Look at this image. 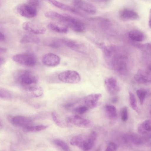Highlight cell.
Wrapping results in <instances>:
<instances>
[{"label":"cell","instance_id":"1","mask_svg":"<svg viewBox=\"0 0 151 151\" xmlns=\"http://www.w3.org/2000/svg\"><path fill=\"white\" fill-rule=\"evenodd\" d=\"M97 134L94 131L88 134H79L73 137L70 140V144L83 151H88L93 147L96 139Z\"/></svg>","mask_w":151,"mask_h":151},{"label":"cell","instance_id":"2","mask_svg":"<svg viewBox=\"0 0 151 151\" xmlns=\"http://www.w3.org/2000/svg\"><path fill=\"white\" fill-rule=\"evenodd\" d=\"M57 20L76 32L82 33L86 30V26L83 22L68 14H59Z\"/></svg>","mask_w":151,"mask_h":151},{"label":"cell","instance_id":"3","mask_svg":"<svg viewBox=\"0 0 151 151\" xmlns=\"http://www.w3.org/2000/svg\"><path fill=\"white\" fill-rule=\"evenodd\" d=\"M17 81L26 90L28 88L36 85L38 80L36 75L27 70L21 71L16 74Z\"/></svg>","mask_w":151,"mask_h":151},{"label":"cell","instance_id":"4","mask_svg":"<svg viewBox=\"0 0 151 151\" xmlns=\"http://www.w3.org/2000/svg\"><path fill=\"white\" fill-rule=\"evenodd\" d=\"M13 60L19 64L29 67L35 66L37 63L35 55L31 53H24L16 54L12 57Z\"/></svg>","mask_w":151,"mask_h":151},{"label":"cell","instance_id":"5","mask_svg":"<svg viewBox=\"0 0 151 151\" xmlns=\"http://www.w3.org/2000/svg\"><path fill=\"white\" fill-rule=\"evenodd\" d=\"M58 78L63 82L70 84L77 83L81 79V76L77 72L70 70L60 73L58 75Z\"/></svg>","mask_w":151,"mask_h":151},{"label":"cell","instance_id":"6","mask_svg":"<svg viewBox=\"0 0 151 151\" xmlns=\"http://www.w3.org/2000/svg\"><path fill=\"white\" fill-rule=\"evenodd\" d=\"M65 121L67 123L83 128H91L93 124L91 121L83 118L78 115H73L67 117Z\"/></svg>","mask_w":151,"mask_h":151},{"label":"cell","instance_id":"7","mask_svg":"<svg viewBox=\"0 0 151 151\" xmlns=\"http://www.w3.org/2000/svg\"><path fill=\"white\" fill-rule=\"evenodd\" d=\"M17 12L21 16L27 18H32L37 15L36 6L29 3L19 5L17 7Z\"/></svg>","mask_w":151,"mask_h":151},{"label":"cell","instance_id":"8","mask_svg":"<svg viewBox=\"0 0 151 151\" xmlns=\"http://www.w3.org/2000/svg\"><path fill=\"white\" fill-rule=\"evenodd\" d=\"M23 29L32 34L41 35L45 33V28L40 24L34 21H27L22 25Z\"/></svg>","mask_w":151,"mask_h":151},{"label":"cell","instance_id":"9","mask_svg":"<svg viewBox=\"0 0 151 151\" xmlns=\"http://www.w3.org/2000/svg\"><path fill=\"white\" fill-rule=\"evenodd\" d=\"M73 4L76 9L88 14H94L96 12L95 6L83 0H74Z\"/></svg>","mask_w":151,"mask_h":151},{"label":"cell","instance_id":"10","mask_svg":"<svg viewBox=\"0 0 151 151\" xmlns=\"http://www.w3.org/2000/svg\"><path fill=\"white\" fill-rule=\"evenodd\" d=\"M104 86L107 92L109 94L114 95L120 91L117 80L113 77L106 78L104 81Z\"/></svg>","mask_w":151,"mask_h":151},{"label":"cell","instance_id":"11","mask_svg":"<svg viewBox=\"0 0 151 151\" xmlns=\"http://www.w3.org/2000/svg\"><path fill=\"white\" fill-rule=\"evenodd\" d=\"M119 18L124 21L137 20L139 19V14L135 11L128 8L121 9L119 13Z\"/></svg>","mask_w":151,"mask_h":151},{"label":"cell","instance_id":"12","mask_svg":"<svg viewBox=\"0 0 151 151\" xmlns=\"http://www.w3.org/2000/svg\"><path fill=\"white\" fill-rule=\"evenodd\" d=\"M10 122L14 125L22 127L32 125L33 122L29 118L23 116H16L9 118Z\"/></svg>","mask_w":151,"mask_h":151},{"label":"cell","instance_id":"13","mask_svg":"<svg viewBox=\"0 0 151 151\" xmlns=\"http://www.w3.org/2000/svg\"><path fill=\"white\" fill-rule=\"evenodd\" d=\"M101 96V94L99 93H91L86 96L84 99L86 106L89 109L95 108L98 106Z\"/></svg>","mask_w":151,"mask_h":151},{"label":"cell","instance_id":"14","mask_svg":"<svg viewBox=\"0 0 151 151\" xmlns=\"http://www.w3.org/2000/svg\"><path fill=\"white\" fill-rule=\"evenodd\" d=\"M42 61L45 65L49 67H55L59 65L60 58L57 55L48 53L45 55L42 58Z\"/></svg>","mask_w":151,"mask_h":151},{"label":"cell","instance_id":"15","mask_svg":"<svg viewBox=\"0 0 151 151\" xmlns=\"http://www.w3.org/2000/svg\"><path fill=\"white\" fill-rule=\"evenodd\" d=\"M135 80L139 83L146 84L150 82V69L139 70L134 76Z\"/></svg>","mask_w":151,"mask_h":151},{"label":"cell","instance_id":"16","mask_svg":"<svg viewBox=\"0 0 151 151\" xmlns=\"http://www.w3.org/2000/svg\"><path fill=\"white\" fill-rule=\"evenodd\" d=\"M138 132L144 137L150 138L151 131V120L148 119L145 120L140 123L138 127Z\"/></svg>","mask_w":151,"mask_h":151},{"label":"cell","instance_id":"17","mask_svg":"<svg viewBox=\"0 0 151 151\" xmlns=\"http://www.w3.org/2000/svg\"><path fill=\"white\" fill-rule=\"evenodd\" d=\"M124 141L127 143L134 145H139L142 144L144 139H146L144 137H141L139 136L132 133L127 134L123 137Z\"/></svg>","mask_w":151,"mask_h":151},{"label":"cell","instance_id":"18","mask_svg":"<svg viewBox=\"0 0 151 151\" xmlns=\"http://www.w3.org/2000/svg\"><path fill=\"white\" fill-rule=\"evenodd\" d=\"M47 27L50 30L60 33H66L68 30V28L60 22L58 23L51 22L48 24Z\"/></svg>","mask_w":151,"mask_h":151},{"label":"cell","instance_id":"19","mask_svg":"<svg viewBox=\"0 0 151 151\" xmlns=\"http://www.w3.org/2000/svg\"><path fill=\"white\" fill-rule=\"evenodd\" d=\"M45 0L60 9L73 13L79 14V13L76 10V9L66 4L56 0Z\"/></svg>","mask_w":151,"mask_h":151},{"label":"cell","instance_id":"20","mask_svg":"<svg viewBox=\"0 0 151 151\" xmlns=\"http://www.w3.org/2000/svg\"><path fill=\"white\" fill-rule=\"evenodd\" d=\"M28 93V95L34 98H38L42 96L43 91L42 88L37 85L31 86L25 90Z\"/></svg>","mask_w":151,"mask_h":151},{"label":"cell","instance_id":"21","mask_svg":"<svg viewBox=\"0 0 151 151\" xmlns=\"http://www.w3.org/2000/svg\"><path fill=\"white\" fill-rule=\"evenodd\" d=\"M128 37L131 40L136 42H141L145 39L144 34L138 30H132L128 33Z\"/></svg>","mask_w":151,"mask_h":151},{"label":"cell","instance_id":"22","mask_svg":"<svg viewBox=\"0 0 151 151\" xmlns=\"http://www.w3.org/2000/svg\"><path fill=\"white\" fill-rule=\"evenodd\" d=\"M40 39L38 37L31 34L24 35L20 39L19 42L22 44L27 43H38L40 42Z\"/></svg>","mask_w":151,"mask_h":151},{"label":"cell","instance_id":"23","mask_svg":"<svg viewBox=\"0 0 151 151\" xmlns=\"http://www.w3.org/2000/svg\"><path fill=\"white\" fill-rule=\"evenodd\" d=\"M105 110L108 117L111 120L116 119L117 114L116 107L111 105H107L105 106Z\"/></svg>","mask_w":151,"mask_h":151},{"label":"cell","instance_id":"24","mask_svg":"<svg viewBox=\"0 0 151 151\" xmlns=\"http://www.w3.org/2000/svg\"><path fill=\"white\" fill-rule=\"evenodd\" d=\"M64 45L73 50L78 52L81 51V46L78 42L72 40L64 39Z\"/></svg>","mask_w":151,"mask_h":151},{"label":"cell","instance_id":"25","mask_svg":"<svg viewBox=\"0 0 151 151\" xmlns=\"http://www.w3.org/2000/svg\"><path fill=\"white\" fill-rule=\"evenodd\" d=\"M48 126L45 125H38L35 126L30 125L23 128L24 131L26 132H40L48 128Z\"/></svg>","mask_w":151,"mask_h":151},{"label":"cell","instance_id":"26","mask_svg":"<svg viewBox=\"0 0 151 151\" xmlns=\"http://www.w3.org/2000/svg\"><path fill=\"white\" fill-rule=\"evenodd\" d=\"M47 46L53 48H59L64 44V39L53 38L47 41L46 44Z\"/></svg>","mask_w":151,"mask_h":151},{"label":"cell","instance_id":"27","mask_svg":"<svg viewBox=\"0 0 151 151\" xmlns=\"http://www.w3.org/2000/svg\"><path fill=\"white\" fill-rule=\"evenodd\" d=\"M52 142L54 145L63 150H70L69 147L67 143L61 139H54L53 140Z\"/></svg>","mask_w":151,"mask_h":151},{"label":"cell","instance_id":"28","mask_svg":"<svg viewBox=\"0 0 151 151\" xmlns=\"http://www.w3.org/2000/svg\"><path fill=\"white\" fill-rule=\"evenodd\" d=\"M51 115L53 121L58 126L61 127H70L69 124H65L64 122H62L55 111L52 112Z\"/></svg>","mask_w":151,"mask_h":151},{"label":"cell","instance_id":"29","mask_svg":"<svg viewBox=\"0 0 151 151\" xmlns=\"http://www.w3.org/2000/svg\"><path fill=\"white\" fill-rule=\"evenodd\" d=\"M129 101L131 107L137 112H139V109L137 106V101L134 94L131 92H129Z\"/></svg>","mask_w":151,"mask_h":151},{"label":"cell","instance_id":"30","mask_svg":"<svg viewBox=\"0 0 151 151\" xmlns=\"http://www.w3.org/2000/svg\"><path fill=\"white\" fill-rule=\"evenodd\" d=\"M147 93L146 91L144 89H139L137 90L136 94L141 104H143Z\"/></svg>","mask_w":151,"mask_h":151},{"label":"cell","instance_id":"31","mask_svg":"<svg viewBox=\"0 0 151 151\" xmlns=\"http://www.w3.org/2000/svg\"><path fill=\"white\" fill-rule=\"evenodd\" d=\"M12 96V94L9 90L0 87V97L4 99H10Z\"/></svg>","mask_w":151,"mask_h":151},{"label":"cell","instance_id":"32","mask_svg":"<svg viewBox=\"0 0 151 151\" xmlns=\"http://www.w3.org/2000/svg\"><path fill=\"white\" fill-rule=\"evenodd\" d=\"M120 115L122 120L123 122L127 121L128 119V112L127 108L126 106H124L121 109Z\"/></svg>","mask_w":151,"mask_h":151},{"label":"cell","instance_id":"33","mask_svg":"<svg viewBox=\"0 0 151 151\" xmlns=\"http://www.w3.org/2000/svg\"><path fill=\"white\" fill-rule=\"evenodd\" d=\"M89 109L86 106H79L74 110V111L79 114H83L86 112Z\"/></svg>","mask_w":151,"mask_h":151},{"label":"cell","instance_id":"34","mask_svg":"<svg viewBox=\"0 0 151 151\" xmlns=\"http://www.w3.org/2000/svg\"><path fill=\"white\" fill-rule=\"evenodd\" d=\"M117 149V146L114 142H111L109 143L106 147L105 151H116Z\"/></svg>","mask_w":151,"mask_h":151},{"label":"cell","instance_id":"35","mask_svg":"<svg viewBox=\"0 0 151 151\" xmlns=\"http://www.w3.org/2000/svg\"><path fill=\"white\" fill-rule=\"evenodd\" d=\"M138 46L142 50L145 51H148V50H150V43H148L142 45H141Z\"/></svg>","mask_w":151,"mask_h":151},{"label":"cell","instance_id":"36","mask_svg":"<svg viewBox=\"0 0 151 151\" xmlns=\"http://www.w3.org/2000/svg\"><path fill=\"white\" fill-rule=\"evenodd\" d=\"M39 0H29V3L36 6L38 5Z\"/></svg>","mask_w":151,"mask_h":151},{"label":"cell","instance_id":"37","mask_svg":"<svg viewBox=\"0 0 151 151\" xmlns=\"http://www.w3.org/2000/svg\"><path fill=\"white\" fill-rule=\"evenodd\" d=\"M73 104L71 103H69L65 104L64 106L66 109H69L72 107L73 106Z\"/></svg>","mask_w":151,"mask_h":151},{"label":"cell","instance_id":"38","mask_svg":"<svg viewBox=\"0 0 151 151\" xmlns=\"http://www.w3.org/2000/svg\"><path fill=\"white\" fill-rule=\"evenodd\" d=\"M7 51L6 48L0 47V54L5 53Z\"/></svg>","mask_w":151,"mask_h":151},{"label":"cell","instance_id":"39","mask_svg":"<svg viewBox=\"0 0 151 151\" xmlns=\"http://www.w3.org/2000/svg\"><path fill=\"white\" fill-rule=\"evenodd\" d=\"M4 58L3 57L0 56V67L4 63Z\"/></svg>","mask_w":151,"mask_h":151},{"label":"cell","instance_id":"40","mask_svg":"<svg viewBox=\"0 0 151 151\" xmlns=\"http://www.w3.org/2000/svg\"><path fill=\"white\" fill-rule=\"evenodd\" d=\"M93 1L99 3H104L107 2L108 0H91Z\"/></svg>","mask_w":151,"mask_h":151},{"label":"cell","instance_id":"41","mask_svg":"<svg viewBox=\"0 0 151 151\" xmlns=\"http://www.w3.org/2000/svg\"><path fill=\"white\" fill-rule=\"evenodd\" d=\"M4 39V35L2 33L0 32V40H3Z\"/></svg>","mask_w":151,"mask_h":151},{"label":"cell","instance_id":"42","mask_svg":"<svg viewBox=\"0 0 151 151\" xmlns=\"http://www.w3.org/2000/svg\"><path fill=\"white\" fill-rule=\"evenodd\" d=\"M117 101L118 99L116 98H114L112 100V101L113 103H116V102H117Z\"/></svg>","mask_w":151,"mask_h":151},{"label":"cell","instance_id":"43","mask_svg":"<svg viewBox=\"0 0 151 151\" xmlns=\"http://www.w3.org/2000/svg\"><path fill=\"white\" fill-rule=\"evenodd\" d=\"M2 127V124H1V122L0 121V128H1Z\"/></svg>","mask_w":151,"mask_h":151},{"label":"cell","instance_id":"44","mask_svg":"<svg viewBox=\"0 0 151 151\" xmlns=\"http://www.w3.org/2000/svg\"></svg>","mask_w":151,"mask_h":151}]
</instances>
